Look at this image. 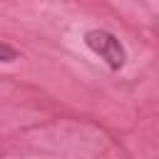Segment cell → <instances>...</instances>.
<instances>
[{
    "instance_id": "cell-1",
    "label": "cell",
    "mask_w": 159,
    "mask_h": 159,
    "mask_svg": "<svg viewBox=\"0 0 159 159\" xmlns=\"http://www.w3.org/2000/svg\"><path fill=\"white\" fill-rule=\"evenodd\" d=\"M84 42H87V47H89L94 55H99L112 70H122V67H124L127 52H124V47H122V42H119L117 35H112V32H107V30H89V32L84 35Z\"/></svg>"
},
{
    "instance_id": "cell-2",
    "label": "cell",
    "mask_w": 159,
    "mask_h": 159,
    "mask_svg": "<svg viewBox=\"0 0 159 159\" xmlns=\"http://www.w3.org/2000/svg\"><path fill=\"white\" fill-rule=\"evenodd\" d=\"M12 60H17V50L0 42V62H12Z\"/></svg>"
}]
</instances>
